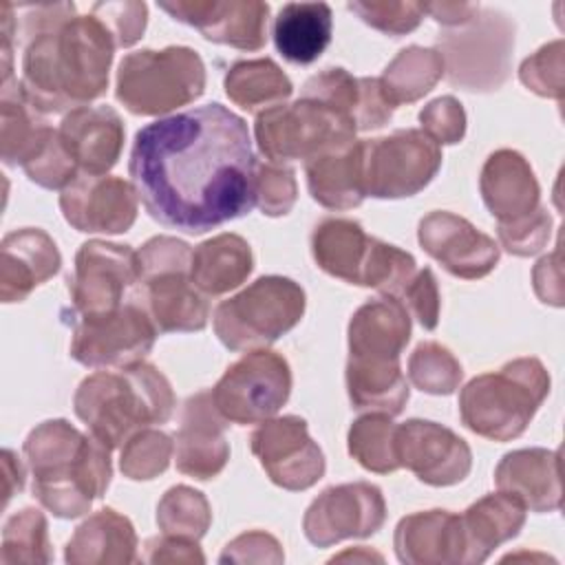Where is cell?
<instances>
[{
  "mask_svg": "<svg viewBox=\"0 0 565 565\" xmlns=\"http://www.w3.org/2000/svg\"><path fill=\"white\" fill-rule=\"evenodd\" d=\"M256 166L245 119L205 104L143 126L128 174L157 223L203 234L256 205Z\"/></svg>",
  "mask_w": 565,
  "mask_h": 565,
  "instance_id": "obj_1",
  "label": "cell"
},
{
  "mask_svg": "<svg viewBox=\"0 0 565 565\" xmlns=\"http://www.w3.org/2000/svg\"><path fill=\"white\" fill-rule=\"evenodd\" d=\"M18 42L20 86L40 113H71L106 93L117 44L93 13L77 15L73 2L24 7Z\"/></svg>",
  "mask_w": 565,
  "mask_h": 565,
  "instance_id": "obj_2",
  "label": "cell"
},
{
  "mask_svg": "<svg viewBox=\"0 0 565 565\" xmlns=\"http://www.w3.org/2000/svg\"><path fill=\"white\" fill-rule=\"evenodd\" d=\"M33 497L60 519L86 514L110 486V448L66 419L38 424L24 439Z\"/></svg>",
  "mask_w": 565,
  "mask_h": 565,
  "instance_id": "obj_3",
  "label": "cell"
},
{
  "mask_svg": "<svg viewBox=\"0 0 565 565\" xmlns=\"http://www.w3.org/2000/svg\"><path fill=\"white\" fill-rule=\"evenodd\" d=\"M174 404L168 377L143 360L84 377L73 397L75 415L110 450L143 428L166 424Z\"/></svg>",
  "mask_w": 565,
  "mask_h": 565,
  "instance_id": "obj_4",
  "label": "cell"
},
{
  "mask_svg": "<svg viewBox=\"0 0 565 565\" xmlns=\"http://www.w3.org/2000/svg\"><path fill=\"white\" fill-rule=\"evenodd\" d=\"M550 393V373L536 358H516L499 371L472 377L459 393V415L466 428L510 441L527 428Z\"/></svg>",
  "mask_w": 565,
  "mask_h": 565,
  "instance_id": "obj_5",
  "label": "cell"
},
{
  "mask_svg": "<svg viewBox=\"0 0 565 565\" xmlns=\"http://www.w3.org/2000/svg\"><path fill=\"white\" fill-rule=\"evenodd\" d=\"M316 265L333 278L351 285L373 287L395 298L415 276V258L375 236H369L358 221L324 218L311 232Z\"/></svg>",
  "mask_w": 565,
  "mask_h": 565,
  "instance_id": "obj_6",
  "label": "cell"
},
{
  "mask_svg": "<svg viewBox=\"0 0 565 565\" xmlns=\"http://www.w3.org/2000/svg\"><path fill=\"white\" fill-rule=\"evenodd\" d=\"M205 90V64L188 46L128 53L117 68L115 95L132 115H166L199 99Z\"/></svg>",
  "mask_w": 565,
  "mask_h": 565,
  "instance_id": "obj_7",
  "label": "cell"
},
{
  "mask_svg": "<svg viewBox=\"0 0 565 565\" xmlns=\"http://www.w3.org/2000/svg\"><path fill=\"white\" fill-rule=\"evenodd\" d=\"M302 287L285 276H263L214 309V333L230 351L267 349L305 313Z\"/></svg>",
  "mask_w": 565,
  "mask_h": 565,
  "instance_id": "obj_8",
  "label": "cell"
},
{
  "mask_svg": "<svg viewBox=\"0 0 565 565\" xmlns=\"http://www.w3.org/2000/svg\"><path fill=\"white\" fill-rule=\"evenodd\" d=\"M355 121L342 110L313 99L298 97L276 104L256 115L254 135L258 150L269 163L309 161L327 150L355 141Z\"/></svg>",
  "mask_w": 565,
  "mask_h": 565,
  "instance_id": "obj_9",
  "label": "cell"
},
{
  "mask_svg": "<svg viewBox=\"0 0 565 565\" xmlns=\"http://www.w3.org/2000/svg\"><path fill=\"white\" fill-rule=\"evenodd\" d=\"M437 51L452 86L490 93L505 84L514 51V22L497 9H481L461 26L437 35Z\"/></svg>",
  "mask_w": 565,
  "mask_h": 565,
  "instance_id": "obj_10",
  "label": "cell"
},
{
  "mask_svg": "<svg viewBox=\"0 0 565 565\" xmlns=\"http://www.w3.org/2000/svg\"><path fill=\"white\" fill-rule=\"evenodd\" d=\"M441 166V148L417 128L362 139L364 194L402 199L424 190Z\"/></svg>",
  "mask_w": 565,
  "mask_h": 565,
  "instance_id": "obj_11",
  "label": "cell"
},
{
  "mask_svg": "<svg viewBox=\"0 0 565 565\" xmlns=\"http://www.w3.org/2000/svg\"><path fill=\"white\" fill-rule=\"evenodd\" d=\"M212 402L232 424H260L289 399L291 369L269 349H256L230 364L214 384Z\"/></svg>",
  "mask_w": 565,
  "mask_h": 565,
  "instance_id": "obj_12",
  "label": "cell"
},
{
  "mask_svg": "<svg viewBox=\"0 0 565 565\" xmlns=\"http://www.w3.org/2000/svg\"><path fill=\"white\" fill-rule=\"evenodd\" d=\"M157 327L143 305L130 300L102 316L77 318L71 358L84 366H128L141 362L157 340Z\"/></svg>",
  "mask_w": 565,
  "mask_h": 565,
  "instance_id": "obj_13",
  "label": "cell"
},
{
  "mask_svg": "<svg viewBox=\"0 0 565 565\" xmlns=\"http://www.w3.org/2000/svg\"><path fill=\"white\" fill-rule=\"evenodd\" d=\"M141 282L139 258L130 245L88 241L75 254L68 294L75 318L102 316L124 305V294Z\"/></svg>",
  "mask_w": 565,
  "mask_h": 565,
  "instance_id": "obj_14",
  "label": "cell"
},
{
  "mask_svg": "<svg viewBox=\"0 0 565 565\" xmlns=\"http://www.w3.org/2000/svg\"><path fill=\"white\" fill-rule=\"evenodd\" d=\"M386 521L382 490L369 481L342 483L322 490L305 512L302 530L316 547H329L344 539L375 534Z\"/></svg>",
  "mask_w": 565,
  "mask_h": 565,
  "instance_id": "obj_15",
  "label": "cell"
},
{
  "mask_svg": "<svg viewBox=\"0 0 565 565\" xmlns=\"http://www.w3.org/2000/svg\"><path fill=\"white\" fill-rule=\"evenodd\" d=\"M249 448L267 477L285 490H307L324 475V455L298 415L260 422L249 437Z\"/></svg>",
  "mask_w": 565,
  "mask_h": 565,
  "instance_id": "obj_16",
  "label": "cell"
},
{
  "mask_svg": "<svg viewBox=\"0 0 565 565\" xmlns=\"http://www.w3.org/2000/svg\"><path fill=\"white\" fill-rule=\"evenodd\" d=\"M395 459L408 468L422 483L444 488L463 481L472 466L470 446L450 428L408 419L395 426Z\"/></svg>",
  "mask_w": 565,
  "mask_h": 565,
  "instance_id": "obj_17",
  "label": "cell"
},
{
  "mask_svg": "<svg viewBox=\"0 0 565 565\" xmlns=\"http://www.w3.org/2000/svg\"><path fill=\"white\" fill-rule=\"evenodd\" d=\"M417 238L430 258L463 280L488 276L501 256L492 236L479 232L463 216L444 210H435L419 221Z\"/></svg>",
  "mask_w": 565,
  "mask_h": 565,
  "instance_id": "obj_18",
  "label": "cell"
},
{
  "mask_svg": "<svg viewBox=\"0 0 565 565\" xmlns=\"http://www.w3.org/2000/svg\"><path fill=\"white\" fill-rule=\"evenodd\" d=\"M137 190L110 174H79L60 194V210L71 227L93 234L128 232L137 218Z\"/></svg>",
  "mask_w": 565,
  "mask_h": 565,
  "instance_id": "obj_19",
  "label": "cell"
},
{
  "mask_svg": "<svg viewBox=\"0 0 565 565\" xmlns=\"http://www.w3.org/2000/svg\"><path fill=\"white\" fill-rule=\"evenodd\" d=\"M174 20L194 26L205 40L241 51H258L267 42L269 4L258 0H177L159 2Z\"/></svg>",
  "mask_w": 565,
  "mask_h": 565,
  "instance_id": "obj_20",
  "label": "cell"
},
{
  "mask_svg": "<svg viewBox=\"0 0 565 565\" xmlns=\"http://www.w3.org/2000/svg\"><path fill=\"white\" fill-rule=\"evenodd\" d=\"M227 419L218 413L210 391L192 395L181 415V426L174 435L177 470L194 479H214L230 459L225 437Z\"/></svg>",
  "mask_w": 565,
  "mask_h": 565,
  "instance_id": "obj_21",
  "label": "cell"
},
{
  "mask_svg": "<svg viewBox=\"0 0 565 565\" xmlns=\"http://www.w3.org/2000/svg\"><path fill=\"white\" fill-rule=\"evenodd\" d=\"M349 360L364 366H395L411 340V316L402 302L382 296L364 302L349 322Z\"/></svg>",
  "mask_w": 565,
  "mask_h": 565,
  "instance_id": "obj_22",
  "label": "cell"
},
{
  "mask_svg": "<svg viewBox=\"0 0 565 565\" xmlns=\"http://www.w3.org/2000/svg\"><path fill=\"white\" fill-rule=\"evenodd\" d=\"M479 190L499 225L525 221L543 207L534 170L521 152L510 148H501L486 159Z\"/></svg>",
  "mask_w": 565,
  "mask_h": 565,
  "instance_id": "obj_23",
  "label": "cell"
},
{
  "mask_svg": "<svg viewBox=\"0 0 565 565\" xmlns=\"http://www.w3.org/2000/svg\"><path fill=\"white\" fill-rule=\"evenodd\" d=\"M57 135L82 174H106L124 148V121L110 106H82L64 115Z\"/></svg>",
  "mask_w": 565,
  "mask_h": 565,
  "instance_id": "obj_24",
  "label": "cell"
},
{
  "mask_svg": "<svg viewBox=\"0 0 565 565\" xmlns=\"http://www.w3.org/2000/svg\"><path fill=\"white\" fill-rule=\"evenodd\" d=\"M395 554L406 565L466 563L461 514L428 510L404 516L395 527Z\"/></svg>",
  "mask_w": 565,
  "mask_h": 565,
  "instance_id": "obj_25",
  "label": "cell"
},
{
  "mask_svg": "<svg viewBox=\"0 0 565 565\" xmlns=\"http://www.w3.org/2000/svg\"><path fill=\"white\" fill-rule=\"evenodd\" d=\"M62 256L55 241L38 227H22L2 238L0 298L22 302L38 285L60 271Z\"/></svg>",
  "mask_w": 565,
  "mask_h": 565,
  "instance_id": "obj_26",
  "label": "cell"
},
{
  "mask_svg": "<svg viewBox=\"0 0 565 565\" xmlns=\"http://www.w3.org/2000/svg\"><path fill=\"white\" fill-rule=\"evenodd\" d=\"M494 486L532 512L558 510L563 499L558 450L521 448L503 455L494 470Z\"/></svg>",
  "mask_w": 565,
  "mask_h": 565,
  "instance_id": "obj_27",
  "label": "cell"
},
{
  "mask_svg": "<svg viewBox=\"0 0 565 565\" xmlns=\"http://www.w3.org/2000/svg\"><path fill=\"white\" fill-rule=\"evenodd\" d=\"M143 287V309L152 318L159 333L174 331H201L207 324L210 305L205 294H201L190 269L159 271L141 280Z\"/></svg>",
  "mask_w": 565,
  "mask_h": 565,
  "instance_id": "obj_28",
  "label": "cell"
},
{
  "mask_svg": "<svg viewBox=\"0 0 565 565\" xmlns=\"http://www.w3.org/2000/svg\"><path fill=\"white\" fill-rule=\"evenodd\" d=\"M307 188L316 203L329 210H351L364 201L362 141L327 150L305 161Z\"/></svg>",
  "mask_w": 565,
  "mask_h": 565,
  "instance_id": "obj_29",
  "label": "cell"
},
{
  "mask_svg": "<svg viewBox=\"0 0 565 565\" xmlns=\"http://www.w3.org/2000/svg\"><path fill=\"white\" fill-rule=\"evenodd\" d=\"M64 561L71 565H110L137 561L132 523L113 508L90 514L68 539Z\"/></svg>",
  "mask_w": 565,
  "mask_h": 565,
  "instance_id": "obj_30",
  "label": "cell"
},
{
  "mask_svg": "<svg viewBox=\"0 0 565 565\" xmlns=\"http://www.w3.org/2000/svg\"><path fill=\"white\" fill-rule=\"evenodd\" d=\"M527 508L508 492L486 494L472 503L463 514L466 563H483L492 550L514 539L525 523Z\"/></svg>",
  "mask_w": 565,
  "mask_h": 565,
  "instance_id": "obj_31",
  "label": "cell"
},
{
  "mask_svg": "<svg viewBox=\"0 0 565 565\" xmlns=\"http://www.w3.org/2000/svg\"><path fill=\"white\" fill-rule=\"evenodd\" d=\"M55 130L46 124L18 79L2 82L0 97V141L7 166H26Z\"/></svg>",
  "mask_w": 565,
  "mask_h": 565,
  "instance_id": "obj_32",
  "label": "cell"
},
{
  "mask_svg": "<svg viewBox=\"0 0 565 565\" xmlns=\"http://www.w3.org/2000/svg\"><path fill=\"white\" fill-rule=\"evenodd\" d=\"M254 269L249 243L238 234H218L192 249L190 278L205 296H221L236 289Z\"/></svg>",
  "mask_w": 565,
  "mask_h": 565,
  "instance_id": "obj_33",
  "label": "cell"
},
{
  "mask_svg": "<svg viewBox=\"0 0 565 565\" xmlns=\"http://www.w3.org/2000/svg\"><path fill=\"white\" fill-rule=\"evenodd\" d=\"M333 15L324 2H287L274 20L276 51L291 64L316 62L331 42Z\"/></svg>",
  "mask_w": 565,
  "mask_h": 565,
  "instance_id": "obj_34",
  "label": "cell"
},
{
  "mask_svg": "<svg viewBox=\"0 0 565 565\" xmlns=\"http://www.w3.org/2000/svg\"><path fill=\"white\" fill-rule=\"evenodd\" d=\"M225 95L247 113H263L276 104H282L291 93V79L282 68L269 60H241L230 66L223 79Z\"/></svg>",
  "mask_w": 565,
  "mask_h": 565,
  "instance_id": "obj_35",
  "label": "cell"
},
{
  "mask_svg": "<svg viewBox=\"0 0 565 565\" xmlns=\"http://www.w3.org/2000/svg\"><path fill=\"white\" fill-rule=\"evenodd\" d=\"M444 75V60L437 49H424V46H406L402 49L384 68L380 79V86L388 102L397 108L399 104H413L422 99L426 93L433 90V86Z\"/></svg>",
  "mask_w": 565,
  "mask_h": 565,
  "instance_id": "obj_36",
  "label": "cell"
},
{
  "mask_svg": "<svg viewBox=\"0 0 565 565\" xmlns=\"http://www.w3.org/2000/svg\"><path fill=\"white\" fill-rule=\"evenodd\" d=\"M347 393L355 411L399 415L408 402V382L402 366H364L347 362Z\"/></svg>",
  "mask_w": 565,
  "mask_h": 565,
  "instance_id": "obj_37",
  "label": "cell"
},
{
  "mask_svg": "<svg viewBox=\"0 0 565 565\" xmlns=\"http://www.w3.org/2000/svg\"><path fill=\"white\" fill-rule=\"evenodd\" d=\"M349 455L364 468L377 475H388L399 468L395 459V424L391 415L366 413L358 417L347 435Z\"/></svg>",
  "mask_w": 565,
  "mask_h": 565,
  "instance_id": "obj_38",
  "label": "cell"
},
{
  "mask_svg": "<svg viewBox=\"0 0 565 565\" xmlns=\"http://www.w3.org/2000/svg\"><path fill=\"white\" fill-rule=\"evenodd\" d=\"M53 558L49 525L40 510L24 508L7 519L2 530L0 563H49Z\"/></svg>",
  "mask_w": 565,
  "mask_h": 565,
  "instance_id": "obj_39",
  "label": "cell"
},
{
  "mask_svg": "<svg viewBox=\"0 0 565 565\" xmlns=\"http://www.w3.org/2000/svg\"><path fill=\"white\" fill-rule=\"evenodd\" d=\"M210 523L212 510L207 499L190 486L170 488L157 505V525L163 534L199 541Z\"/></svg>",
  "mask_w": 565,
  "mask_h": 565,
  "instance_id": "obj_40",
  "label": "cell"
},
{
  "mask_svg": "<svg viewBox=\"0 0 565 565\" xmlns=\"http://www.w3.org/2000/svg\"><path fill=\"white\" fill-rule=\"evenodd\" d=\"M463 377L459 360L439 342H422L408 358V380L428 395H450Z\"/></svg>",
  "mask_w": 565,
  "mask_h": 565,
  "instance_id": "obj_41",
  "label": "cell"
},
{
  "mask_svg": "<svg viewBox=\"0 0 565 565\" xmlns=\"http://www.w3.org/2000/svg\"><path fill=\"white\" fill-rule=\"evenodd\" d=\"M174 444L166 433L143 428L121 446L119 470L132 481H150L168 468Z\"/></svg>",
  "mask_w": 565,
  "mask_h": 565,
  "instance_id": "obj_42",
  "label": "cell"
},
{
  "mask_svg": "<svg viewBox=\"0 0 565 565\" xmlns=\"http://www.w3.org/2000/svg\"><path fill=\"white\" fill-rule=\"evenodd\" d=\"M349 11L360 15L362 22L369 26L399 38L404 33H411L419 26L422 18L426 15V2H349Z\"/></svg>",
  "mask_w": 565,
  "mask_h": 565,
  "instance_id": "obj_43",
  "label": "cell"
},
{
  "mask_svg": "<svg viewBox=\"0 0 565 565\" xmlns=\"http://www.w3.org/2000/svg\"><path fill=\"white\" fill-rule=\"evenodd\" d=\"M563 40L543 44L534 55L525 57L519 77L536 95L563 99Z\"/></svg>",
  "mask_w": 565,
  "mask_h": 565,
  "instance_id": "obj_44",
  "label": "cell"
},
{
  "mask_svg": "<svg viewBox=\"0 0 565 565\" xmlns=\"http://www.w3.org/2000/svg\"><path fill=\"white\" fill-rule=\"evenodd\" d=\"M22 170L33 183L46 190H64L68 183H73L82 174L77 163L68 154V150L64 148L57 130L49 137L42 150Z\"/></svg>",
  "mask_w": 565,
  "mask_h": 565,
  "instance_id": "obj_45",
  "label": "cell"
},
{
  "mask_svg": "<svg viewBox=\"0 0 565 565\" xmlns=\"http://www.w3.org/2000/svg\"><path fill=\"white\" fill-rule=\"evenodd\" d=\"M298 199L294 170L280 163L256 166V205L267 216L287 214Z\"/></svg>",
  "mask_w": 565,
  "mask_h": 565,
  "instance_id": "obj_46",
  "label": "cell"
},
{
  "mask_svg": "<svg viewBox=\"0 0 565 565\" xmlns=\"http://www.w3.org/2000/svg\"><path fill=\"white\" fill-rule=\"evenodd\" d=\"M90 13L106 24L119 49L132 46L143 35L148 22V7L135 0L97 2L90 7Z\"/></svg>",
  "mask_w": 565,
  "mask_h": 565,
  "instance_id": "obj_47",
  "label": "cell"
},
{
  "mask_svg": "<svg viewBox=\"0 0 565 565\" xmlns=\"http://www.w3.org/2000/svg\"><path fill=\"white\" fill-rule=\"evenodd\" d=\"M422 130L439 143H459L466 135V113L461 102L452 95H444L426 104L419 113Z\"/></svg>",
  "mask_w": 565,
  "mask_h": 565,
  "instance_id": "obj_48",
  "label": "cell"
},
{
  "mask_svg": "<svg viewBox=\"0 0 565 565\" xmlns=\"http://www.w3.org/2000/svg\"><path fill=\"white\" fill-rule=\"evenodd\" d=\"M404 305L408 316H413L424 329L433 331L439 322V289L433 271L428 267L417 269L415 276L404 285L395 298Z\"/></svg>",
  "mask_w": 565,
  "mask_h": 565,
  "instance_id": "obj_49",
  "label": "cell"
},
{
  "mask_svg": "<svg viewBox=\"0 0 565 565\" xmlns=\"http://www.w3.org/2000/svg\"><path fill=\"white\" fill-rule=\"evenodd\" d=\"M137 258H139V271L143 280L159 271L190 269L192 249L188 243L174 236H154L141 245V249L137 252Z\"/></svg>",
  "mask_w": 565,
  "mask_h": 565,
  "instance_id": "obj_50",
  "label": "cell"
},
{
  "mask_svg": "<svg viewBox=\"0 0 565 565\" xmlns=\"http://www.w3.org/2000/svg\"><path fill=\"white\" fill-rule=\"evenodd\" d=\"M552 232V216L545 207L525 221L512 225H499L501 245L514 256H532L547 243Z\"/></svg>",
  "mask_w": 565,
  "mask_h": 565,
  "instance_id": "obj_51",
  "label": "cell"
},
{
  "mask_svg": "<svg viewBox=\"0 0 565 565\" xmlns=\"http://www.w3.org/2000/svg\"><path fill=\"white\" fill-rule=\"evenodd\" d=\"M285 558L280 543L260 530L245 532L225 545L221 563H280Z\"/></svg>",
  "mask_w": 565,
  "mask_h": 565,
  "instance_id": "obj_52",
  "label": "cell"
},
{
  "mask_svg": "<svg viewBox=\"0 0 565 565\" xmlns=\"http://www.w3.org/2000/svg\"><path fill=\"white\" fill-rule=\"evenodd\" d=\"M148 563H203L205 556L199 550V543L192 539H181V536H157L148 541Z\"/></svg>",
  "mask_w": 565,
  "mask_h": 565,
  "instance_id": "obj_53",
  "label": "cell"
},
{
  "mask_svg": "<svg viewBox=\"0 0 565 565\" xmlns=\"http://www.w3.org/2000/svg\"><path fill=\"white\" fill-rule=\"evenodd\" d=\"M534 291L545 305L561 307L563 305V269H561V252H552L550 256H543L534 271Z\"/></svg>",
  "mask_w": 565,
  "mask_h": 565,
  "instance_id": "obj_54",
  "label": "cell"
},
{
  "mask_svg": "<svg viewBox=\"0 0 565 565\" xmlns=\"http://www.w3.org/2000/svg\"><path fill=\"white\" fill-rule=\"evenodd\" d=\"M477 11L479 4L472 2H426V13L446 29H455L470 22Z\"/></svg>",
  "mask_w": 565,
  "mask_h": 565,
  "instance_id": "obj_55",
  "label": "cell"
},
{
  "mask_svg": "<svg viewBox=\"0 0 565 565\" xmlns=\"http://www.w3.org/2000/svg\"><path fill=\"white\" fill-rule=\"evenodd\" d=\"M2 472H4V505L11 501L15 492L24 488V468L13 450H2Z\"/></svg>",
  "mask_w": 565,
  "mask_h": 565,
  "instance_id": "obj_56",
  "label": "cell"
},
{
  "mask_svg": "<svg viewBox=\"0 0 565 565\" xmlns=\"http://www.w3.org/2000/svg\"><path fill=\"white\" fill-rule=\"evenodd\" d=\"M347 558H353V561H382L380 554L362 552V550H358V552H344V554H340V556H333L331 561H347Z\"/></svg>",
  "mask_w": 565,
  "mask_h": 565,
  "instance_id": "obj_57",
  "label": "cell"
}]
</instances>
